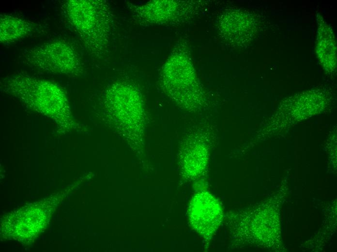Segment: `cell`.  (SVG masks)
Returning <instances> with one entry per match:
<instances>
[{
    "label": "cell",
    "mask_w": 337,
    "mask_h": 252,
    "mask_svg": "<svg viewBox=\"0 0 337 252\" xmlns=\"http://www.w3.org/2000/svg\"><path fill=\"white\" fill-rule=\"evenodd\" d=\"M36 25L28 20L9 14L0 17V42L9 44L23 38L36 29Z\"/></svg>",
    "instance_id": "4"
},
{
    "label": "cell",
    "mask_w": 337,
    "mask_h": 252,
    "mask_svg": "<svg viewBox=\"0 0 337 252\" xmlns=\"http://www.w3.org/2000/svg\"><path fill=\"white\" fill-rule=\"evenodd\" d=\"M24 63L35 69L55 73L77 74L82 69L79 56L67 42L57 40L27 49Z\"/></svg>",
    "instance_id": "3"
},
{
    "label": "cell",
    "mask_w": 337,
    "mask_h": 252,
    "mask_svg": "<svg viewBox=\"0 0 337 252\" xmlns=\"http://www.w3.org/2000/svg\"><path fill=\"white\" fill-rule=\"evenodd\" d=\"M7 91L29 106L48 112L68 111L66 98L56 85L26 75H18L5 82Z\"/></svg>",
    "instance_id": "2"
},
{
    "label": "cell",
    "mask_w": 337,
    "mask_h": 252,
    "mask_svg": "<svg viewBox=\"0 0 337 252\" xmlns=\"http://www.w3.org/2000/svg\"><path fill=\"white\" fill-rule=\"evenodd\" d=\"M63 7L68 20L87 51L96 58L106 55L114 26L109 2L103 0H69Z\"/></svg>",
    "instance_id": "1"
}]
</instances>
